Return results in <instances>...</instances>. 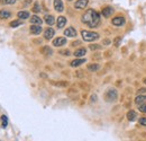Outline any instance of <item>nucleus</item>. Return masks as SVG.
I'll use <instances>...</instances> for the list:
<instances>
[{"mask_svg":"<svg viewBox=\"0 0 146 141\" xmlns=\"http://www.w3.org/2000/svg\"><path fill=\"white\" fill-rule=\"evenodd\" d=\"M79 44H81V42H80V41H75V42L72 43V46H77V45H79Z\"/></svg>","mask_w":146,"mask_h":141,"instance_id":"2f4dec72","label":"nucleus"},{"mask_svg":"<svg viewBox=\"0 0 146 141\" xmlns=\"http://www.w3.org/2000/svg\"><path fill=\"white\" fill-rule=\"evenodd\" d=\"M58 53H60V54H62V56H71V52H70L69 50H61Z\"/></svg>","mask_w":146,"mask_h":141,"instance_id":"bb28decb","label":"nucleus"},{"mask_svg":"<svg viewBox=\"0 0 146 141\" xmlns=\"http://www.w3.org/2000/svg\"><path fill=\"white\" fill-rule=\"evenodd\" d=\"M44 18H45V19H44L45 23H46L48 26H52V25L55 23V17H54L53 15H46Z\"/></svg>","mask_w":146,"mask_h":141,"instance_id":"dca6fc26","label":"nucleus"},{"mask_svg":"<svg viewBox=\"0 0 146 141\" xmlns=\"http://www.w3.org/2000/svg\"><path fill=\"white\" fill-rule=\"evenodd\" d=\"M82 23L88 25L89 27L91 28H96L99 26L100 24V15L98 11H96L94 9H88L87 11L82 15V18H81Z\"/></svg>","mask_w":146,"mask_h":141,"instance_id":"f257e3e1","label":"nucleus"},{"mask_svg":"<svg viewBox=\"0 0 146 141\" xmlns=\"http://www.w3.org/2000/svg\"><path fill=\"white\" fill-rule=\"evenodd\" d=\"M67 1H73V0H67Z\"/></svg>","mask_w":146,"mask_h":141,"instance_id":"c9c22d12","label":"nucleus"},{"mask_svg":"<svg viewBox=\"0 0 146 141\" xmlns=\"http://www.w3.org/2000/svg\"><path fill=\"white\" fill-rule=\"evenodd\" d=\"M54 35H55V30L52 27L46 28V29L44 30V38H45V40H51V38H53Z\"/></svg>","mask_w":146,"mask_h":141,"instance_id":"423d86ee","label":"nucleus"},{"mask_svg":"<svg viewBox=\"0 0 146 141\" xmlns=\"http://www.w3.org/2000/svg\"><path fill=\"white\" fill-rule=\"evenodd\" d=\"M135 103H136L137 105H141V104L146 103V96L145 95H138V96L135 98Z\"/></svg>","mask_w":146,"mask_h":141,"instance_id":"412c9836","label":"nucleus"},{"mask_svg":"<svg viewBox=\"0 0 146 141\" xmlns=\"http://www.w3.org/2000/svg\"><path fill=\"white\" fill-rule=\"evenodd\" d=\"M56 25H58V28H63L65 25H66V18H65L64 16H60V17H58Z\"/></svg>","mask_w":146,"mask_h":141,"instance_id":"4468645a","label":"nucleus"},{"mask_svg":"<svg viewBox=\"0 0 146 141\" xmlns=\"http://www.w3.org/2000/svg\"><path fill=\"white\" fill-rule=\"evenodd\" d=\"M29 30H30V33H31V34H34V35H38V34H41V33H42L43 28H42L41 25H31L30 28H29Z\"/></svg>","mask_w":146,"mask_h":141,"instance_id":"9d476101","label":"nucleus"},{"mask_svg":"<svg viewBox=\"0 0 146 141\" xmlns=\"http://www.w3.org/2000/svg\"><path fill=\"white\" fill-rule=\"evenodd\" d=\"M88 3H89V0H78L74 3V8H77V9H84V8H87Z\"/></svg>","mask_w":146,"mask_h":141,"instance_id":"6e6552de","label":"nucleus"},{"mask_svg":"<svg viewBox=\"0 0 146 141\" xmlns=\"http://www.w3.org/2000/svg\"><path fill=\"white\" fill-rule=\"evenodd\" d=\"M16 0H0V3L2 5H14Z\"/></svg>","mask_w":146,"mask_h":141,"instance_id":"b1692460","label":"nucleus"},{"mask_svg":"<svg viewBox=\"0 0 146 141\" xmlns=\"http://www.w3.org/2000/svg\"><path fill=\"white\" fill-rule=\"evenodd\" d=\"M66 44V38L65 37H56L53 40V45L56 46V48H60V46H63Z\"/></svg>","mask_w":146,"mask_h":141,"instance_id":"39448f33","label":"nucleus"},{"mask_svg":"<svg viewBox=\"0 0 146 141\" xmlns=\"http://www.w3.org/2000/svg\"><path fill=\"white\" fill-rule=\"evenodd\" d=\"M138 116H137V113L135 112V111H128L127 112V118H128V121H132V122H134L136 118H137Z\"/></svg>","mask_w":146,"mask_h":141,"instance_id":"f3484780","label":"nucleus"},{"mask_svg":"<svg viewBox=\"0 0 146 141\" xmlns=\"http://www.w3.org/2000/svg\"><path fill=\"white\" fill-rule=\"evenodd\" d=\"M23 24V19H16V21H12L11 23H10V27L15 28V27H18V26H20Z\"/></svg>","mask_w":146,"mask_h":141,"instance_id":"4be33fe9","label":"nucleus"},{"mask_svg":"<svg viewBox=\"0 0 146 141\" xmlns=\"http://www.w3.org/2000/svg\"><path fill=\"white\" fill-rule=\"evenodd\" d=\"M1 120H2V126L6 128L7 124H8V118H7V116H6V115H2V116H1Z\"/></svg>","mask_w":146,"mask_h":141,"instance_id":"a878e982","label":"nucleus"},{"mask_svg":"<svg viewBox=\"0 0 146 141\" xmlns=\"http://www.w3.org/2000/svg\"><path fill=\"white\" fill-rule=\"evenodd\" d=\"M86 59H75V60H73V61H71L70 62V66L71 67H73V68H75V67H79V66H81L82 63H86Z\"/></svg>","mask_w":146,"mask_h":141,"instance_id":"f8f14e48","label":"nucleus"},{"mask_svg":"<svg viewBox=\"0 0 146 141\" xmlns=\"http://www.w3.org/2000/svg\"><path fill=\"white\" fill-rule=\"evenodd\" d=\"M143 93H146V88H141L138 90V94H143Z\"/></svg>","mask_w":146,"mask_h":141,"instance_id":"473e14b6","label":"nucleus"},{"mask_svg":"<svg viewBox=\"0 0 146 141\" xmlns=\"http://www.w3.org/2000/svg\"><path fill=\"white\" fill-rule=\"evenodd\" d=\"M103 97H105V99H106L107 102L111 103V102H115V101H117V98H118V93H117L116 89L110 88V89H108V90L105 93Z\"/></svg>","mask_w":146,"mask_h":141,"instance_id":"7ed1b4c3","label":"nucleus"},{"mask_svg":"<svg viewBox=\"0 0 146 141\" xmlns=\"http://www.w3.org/2000/svg\"><path fill=\"white\" fill-rule=\"evenodd\" d=\"M103 43H105V44H109V43H110V41H108V40H106V41H103Z\"/></svg>","mask_w":146,"mask_h":141,"instance_id":"72a5a7b5","label":"nucleus"},{"mask_svg":"<svg viewBox=\"0 0 146 141\" xmlns=\"http://www.w3.org/2000/svg\"><path fill=\"white\" fill-rule=\"evenodd\" d=\"M120 41H121V37H117L116 40L114 41V45H115V46H119V44H120Z\"/></svg>","mask_w":146,"mask_h":141,"instance_id":"c756f323","label":"nucleus"},{"mask_svg":"<svg viewBox=\"0 0 146 141\" xmlns=\"http://www.w3.org/2000/svg\"><path fill=\"white\" fill-rule=\"evenodd\" d=\"M139 124L143 125V126H146V117H142L139 120Z\"/></svg>","mask_w":146,"mask_h":141,"instance_id":"7c9ffc66","label":"nucleus"},{"mask_svg":"<svg viewBox=\"0 0 146 141\" xmlns=\"http://www.w3.org/2000/svg\"><path fill=\"white\" fill-rule=\"evenodd\" d=\"M33 11L34 13H39L41 11V7H39V3L38 2H35L34 7H33Z\"/></svg>","mask_w":146,"mask_h":141,"instance_id":"393cba45","label":"nucleus"},{"mask_svg":"<svg viewBox=\"0 0 146 141\" xmlns=\"http://www.w3.org/2000/svg\"><path fill=\"white\" fill-rule=\"evenodd\" d=\"M54 9L58 11V13H62L64 10V5L62 2V0H54Z\"/></svg>","mask_w":146,"mask_h":141,"instance_id":"9b49d317","label":"nucleus"},{"mask_svg":"<svg viewBox=\"0 0 146 141\" xmlns=\"http://www.w3.org/2000/svg\"><path fill=\"white\" fill-rule=\"evenodd\" d=\"M17 16H18V18H19V19H23V21H25V19H28V18H29V13H28V11H26V10L18 11Z\"/></svg>","mask_w":146,"mask_h":141,"instance_id":"aec40b11","label":"nucleus"},{"mask_svg":"<svg viewBox=\"0 0 146 141\" xmlns=\"http://www.w3.org/2000/svg\"><path fill=\"white\" fill-rule=\"evenodd\" d=\"M113 14H114V8H113V7H110V6H106V7H103V8H102V16H103L105 18L110 17Z\"/></svg>","mask_w":146,"mask_h":141,"instance_id":"20e7f679","label":"nucleus"},{"mask_svg":"<svg viewBox=\"0 0 146 141\" xmlns=\"http://www.w3.org/2000/svg\"><path fill=\"white\" fill-rule=\"evenodd\" d=\"M42 53H43V54H46V56H52L53 51H52V49H51V48H48V46H44V48L42 49Z\"/></svg>","mask_w":146,"mask_h":141,"instance_id":"5701e85b","label":"nucleus"},{"mask_svg":"<svg viewBox=\"0 0 146 141\" xmlns=\"http://www.w3.org/2000/svg\"><path fill=\"white\" fill-rule=\"evenodd\" d=\"M42 23H43V21H42V18H39L38 16L34 15V16L30 17V24H31V25H41Z\"/></svg>","mask_w":146,"mask_h":141,"instance_id":"2eb2a0df","label":"nucleus"},{"mask_svg":"<svg viewBox=\"0 0 146 141\" xmlns=\"http://www.w3.org/2000/svg\"><path fill=\"white\" fill-rule=\"evenodd\" d=\"M86 54H87V50L84 48H80V49L75 50L74 53H73V56H77V58H82V56H84Z\"/></svg>","mask_w":146,"mask_h":141,"instance_id":"ddd939ff","label":"nucleus"},{"mask_svg":"<svg viewBox=\"0 0 146 141\" xmlns=\"http://www.w3.org/2000/svg\"><path fill=\"white\" fill-rule=\"evenodd\" d=\"M138 110H139L142 113H146V103L138 105Z\"/></svg>","mask_w":146,"mask_h":141,"instance_id":"cd10ccee","label":"nucleus"},{"mask_svg":"<svg viewBox=\"0 0 146 141\" xmlns=\"http://www.w3.org/2000/svg\"><path fill=\"white\" fill-rule=\"evenodd\" d=\"M64 35L67 36V37H75L77 36V30L74 27H67L64 30Z\"/></svg>","mask_w":146,"mask_h":141,"instance_id":"1a4fd4ad","label":"nucleus"},{"mask_svg":"<svg viewBox=\"0 0 146 141\" xmlns=\"http://www.w3.org/2000/svg\"><path fill=\"white\" fill-rule=\"evenodd\" d=\"M90 49L91 50H99V49H101V45H99V44H92V45H90Z\"/></svg>","mask_w":146,"mask_h":141,"instance_id":"c85d7f7f","label":"nucleus"},{"mask_svg":"<svg viewBox=\"0 0 146 141\" xmlns=\"http://www.w3.org/2000/svg\"><path fill=\"white\" fill-rule=\"evenodd\" d=\"M144 84L146 85V78H145V79H144Z\"/></svg>","mask_w":146,"mask_h":141,"instance_id":"f704fd0d","label":"nucleus"},{"mask_svg":"<svg viewBox=\"0 0 146 141\" xmlns=\"http://www.w3.org/2000/svg\"><path fill=\"white\" fill-rule=\"evenodd\" d=\"M87 69L89 71H91V72H96L97 70L100 69V66L98 63H90V64L87 66Z\"/></svg>","mask_w":146,"mask_h":141,"instance_id":"6ab92c4d","label":"nucleus"},{"mask_svg":"<svg viewBox=\"0 0 146 141\" xmlns=\"http://www.w3.org/2000/svg\"><path fill=\"white\" fill-rule=\"evenodd\" d=\"M111 24H113L114 26H122V25L125 24V18L121 17V16H117L115 18H113Z\"/></svg>","mask_w":146,"mask_h":141,"instance_id":"0eeeda50","label":"nucleus"},{"mask_svg":"<svg viewBox=\"0 0 146 141\" xmlns=\"http://www.w3.org/2000/svg\"><path fill=\"white\" fill-rule=\"evenodd\" d=\"M11 17V13L6 10V9H1L0 10V18L1 19H7V18H10Z\"/></svg>","mask_w":146,"mask_h":141,"instance_id":"a211bd4d","label":"nucleus"},{"mask_svg":"<svg viewBox=\"0 0 146 141\" xmlns=\"http://www.w3.org/2000/svg\"><path fill=\"white\" fill-rule=\"evenodd\" d=\"M81 35H82V38L86 42H93V41H96V40L99 38V34L98 33L90 32V30H84V29L81 30Z\"/></svg>","mask_w":146,"mask_h":141,"instance_id":"f03ea898","label":"nucleus"}]
</instances>
